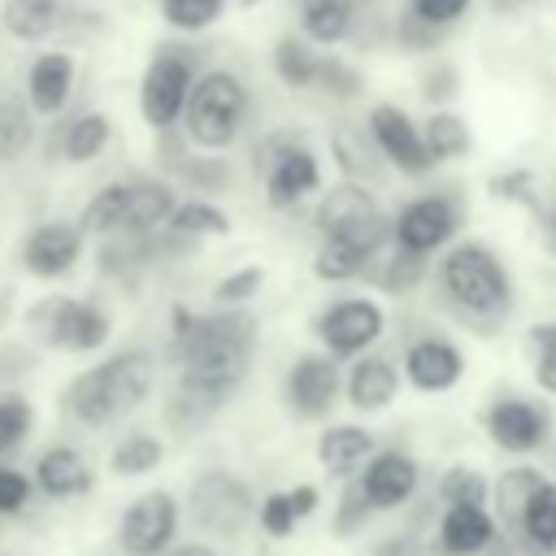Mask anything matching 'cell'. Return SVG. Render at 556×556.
<instances>
[{
    "label": "cell",
    "mask_w": 556,
    "mask_h": 556,
    "mask_svg": "<svg viewBox=\"0 0 556 556\" xmlns=\"http://www.w3.org/2000/svg\"><path fill=\"white\" fill-rule=\"evenodd\" d=\"M256 352V317L248 308H213L191 313L187 304L169 308V361L178 374L213 382L222 391H239Z\"/></svg>",
    "instance_id": "obj_1"
},
{
    "label": "cell",
    "mask_w": 556,
    "mask_h": 556,
    "mask_svg": "<svg viewBox=\"0 0 556 556\" xmlns=\"http://www.w3.org/2000/svg\"><path fill=\"white\" fill-rule=\"evenodd\" d=\"M434 287L443 295V308L473 326L478 334H491L513 313V274L486 243H452L443 261L434 265Z\"/></svg>",
    "instance_id": "obj_2"
},
{
    "label": "cell",
    "mask_w": 556,
    "mask_h": 556,
    "mask_svg": "<svg viewBox=\"0 0 556 556\" xmlns=\"http://www.w3.org/2000/svg\"><path fill=\"white\" fill-rule=\"evenodd\" d=\"M156 382V356L148 348H122L113 356H104L100 365L74 374L61 391V413L74 426L100 430L109 421H117L122 413L139 408L148 400Z\"/></svg>",
    "instance_id": "obj_3"
},
{
    "label": "cell",
    "mask_w": 556,
    "mask_h": 556,
    "mask_svg": "<svg viewBox=\"0 0 556 556\" xmlns=\"http://www.w3.org/2000/svg\"><path fill=\"white\" fill-rule=\"evenodd\" d=\"M252 96L243 87L239 74L230 70H208L195 78L187 113H182V135L200 148V152H222L239 139L243 122H248Z\"/></svg>",
    "instance_id": "obj_4"
},
{
    "label": "cell",
    "mask_w": 556,
    "mask_h": 556,
    "mask_svg": "<svg viewBox=\"0 0 556 556\" xmlns=\"http://www.w3.org/2000/svg\"><path fill=\"white\" fill-rule=\"evenodd\" d=\"M313 226L321 239H343L365 256H382V248L391 243V217L378 208L374 191L356 178H343L330 191H321L313 208Z\"/></svg>",
    "instance_id": "obj_5"
},
{
    "label": "cell",
    "mask_w": 556,
    "mask_h": 556,
    "mask_svg": "<svg viewBox=\"0 0 556 556\" xmlns=\"http://www.w3.org/2000/svg\"><path fill=\"white\" fill-rule=\"evenodd\" d=\"M195 78H200V52L195 48L156 43V52H152V61L143 65V78H139V113L152 126V135L182 126Z\"/></svg>",
    "instance_id": "obj_6"
},
{
    "label": "cell",
    "mask_w": 556,
    "mask_h": 556,
    "mask_svg": "<svg viewBox=\"0 0 556 556\" xmlns=\"http://www.w3.org/2000/svg\"><path fill=\"white\" fill-rule=\"evenodd\" d=\"M252 169L265 182L269 208L287 213L304 204L313 191H321V165L317 152L295 135V130H274L252 148Z\"/></svg>",
    "instance_id": "obj_7"
},
{
    "label": "cell",
    "mask_w": 556,
    "mask_h": 556,
    "mask_svg": "<svg viewBox=\"0 0 556 556\" xmlns=\"http://www.w3.org/2000/svg\"><path fill=\"white\" fill-rule=\"evenodd\" d=\"M30 339L39 348L52 352H96L109 343V313L96 300H78V295H39L26 313H22Z\"/></svg>",
    "instance_id": "obj_8"
},
{
    "label": "cell",
    "mask_w": 556,
    "mask_h": 556,
    "mask_svg": "<svg viewBox=\"0 0 556 556\" xmlns=\"http://www.w3.org/2000/svg\"><path fill=\"white\" fill-rule=\"evenodd\" d=\"M187 517L208 539H239L256 521V491L230 469H204L187 486Z\"/></svg>",
    "instance_id": "obj_9"
},
{
    "label": "cell",
    "mask_w": 556,
    "mask_h": 556,
    "mask_svg": "<svg viewBox=\"0 0 556 556\" xmlns=\"http://www.w3.org/2000/svg\"><path fill=\"white\" fill-rule=\"evenodd\" d=\"M460 222H465V204L456 191H426L400 204V213L391 217V243L430 256L456 239Z\"/></svg>",
    "instance_id": "obj_10"
},
{
    "label": "cell",
    "mask_w": 556,
    "mask_h": 556,
    "mask_svg": "<svg viewBox=\"0 0 556 556\" xmlns=\"http://www.w3.org/2000/svg\"><path fill=\"white\" fill-rule=\"evenodd\" d=\"M387 330V313L378 300L369 295H343L330 300L317 317H313V334L321 339V352L339 356V361H356L361 352H369Z\"/></svg>",
    "instance_id": "obj_11"
},
{
    "label": "cell",
    "mask_w": 556,
    "mask_h": 556,
    "mask_svg": "<svg viewBox=\"0 0 556 556\" xmlns=\"http://www.w3.org/2000/svg\"><path fill=\"white\" fill-rule=\"evenodd\" d=\"M182 504L169 491H143L126 504L117 521V547L126 556H165L178 539Z\"/></svg>",
    "instance_id": "obj_12"
},
{
    "label": "cell",
    "mask_w": 556,
    "mask_h": 556,
    "mask_svg": "<svg viewBox=\"0 0 556 556\" xmlns=\"http://www.w3.org/2000/svg\"><path fill=\"white\" fill-rule=\"evenodd\" d=\"M343 391L339 356L330 352H300L282 378V404L295 421H326Z\"/></svg>",
    "instance_id": "obj_13"
},
{
    "label": "cell",
    "mask_w": 556,
    "mask_h": 556,
    "mask_svg": "<svg viewBox=\"0 0 556 556\" xmlns=\"http://www.w3.org/2000/svg\"><path fill=\"white\" fill-rule=\"evenodd\" d=\"M482 430L491 434V443L508 456H530L543 452L552 443V413L539 400L526 395H500L486 404L482 413Z\"/></svg>",
    "instance_id": "obj_14"
},
{
    "label": "cell",
    "mask_w": 556,
    "mask_h": 556,
    "mask_svg": "<svg viewBox=\"0 0 556 556\" xmlns=\"http://www.w3.org/2000/svg\"><path fill=\"white\" fill-rule=\"evenodd\" d=\"M365 126H369V135H374L382 161L395 165L400 174L426 178V174L434 169V156H430V148H426V135H421V122H413L400 104H391V100L374 104L369 117H365Z\"/></svg>",
    "instance_id": "obj_15"
},
{
    "label": "cell",
    "mask_w": 556,
    "mask_h": 556,
    "mask_svg": "<svg viewBox=\"0 0 556 556\" xmlns=\"http://www.w3.org/2000/svg\"><path fill=\"white\" fill-rule=\"evenodd\" d=\"M83 239H87V235H83L78 222L52 217V222L30 226V235L22 239L17 261H22V269H26L30 278L52 282V278H65V274L83 261Z\"/></svg>",
    "instance_id": "obj_16"
},
{
    "label": "cell",
    "mask_w": 556,
    "mask_h": 556,
    "mask_svg": "<svg viewBox=\"0 0 556 556\" xmlns=\"http://www.w3.org/2000/svg\"><path fill=\"white\" fill-rule=\"evenodd\" d=\"M500 539V521L486 504H443L430 530V556H486Z\"/></svg>",
    "instance_id": "obj_17"
},
{
    "label": "cell",
    "mask_w": 556,
    "mask_h": 556,
    "mask_svg": "<svg viewBox=\"0 0 556 556\" xmlns=\"http://www.w3.org/2000/svg\"><path fill=\"white\" fill-rule=\"evenodd\" d=\"M400 374L413 391L439 395L465 378V352L447 334H417V339H408V348L400 356Z\"/></svg>",
    "instance_id": "obj_18"
},
{
    "label": "cell",
    "mask_w": 556,
    "mask_h": 556,
    "mask_svg": "<svg viewBox=\"0 0 556 556\" xmlns=\"http://www.w3.org/2000/svg\"><path fill=\"white\" fill-rule=\"evenodd\" d=\"M356 482H361V491L369 495L374 513H395V508H404V504L417 495V486H421V465H417V456L404 452V447H378V452L365 460V469L356 473Z\"/></svg>",
    "instance_id": "obj_19"
},
{
    "label": "cell",
    "mask_w": 556,
    "mask_h": 556,
    "mask_svg": "<svg viewBox=\"0 0 556 556\" xmlns=\"http://www.w3.org/2000/svg\"><path fill=\"white\" fill-rule=\"evenodd\" d=\"M30 478H35V491L48 495V500H78V495H87L91 482H96L87 456H83L74 443H52V447H43L39 460H35V469H30Z\"/></svg>",
    "instance_id": "obj_20"
},
{
    "label": "cell",
    "mask_w": 556,
    "mask_h": 556,
    "mask_svg": "<svg viewBox=\"0 0 556 556\" xmlns=\"http://www.w3.org/2000/svg\"><path fill=\"white\" fill-rule=\"evenodd\" d=\"M517 556H556V478H543L526 500L513 530H500Z\"/></svg>",
    "instance_id": "obj_21"
},
{
    "label": "cell",
    "mask_w": 556,
    "mask_h": 556,
    "mask_svg": "<svg viewBox=\"0 0 556 556\" xmlns=\"http://www.w3.org/2000/svg\"><path fill=\"white\" fill-rule=\"evenodd\" d=\"M78 17L74 0H0V26L17 43H43Z\"/></svg>",
    "instance_id": "obj_22"
},
{
    "label": "cell",
    "mask_w": 556,
    "mask_h": 556,
    "mask_svg": "<svg viewBox=\"0 0 556 556\" xmlns=\"http://www.w3.org/2000/svg\"><path fill=\"white\" fill-rule=\"evenodd\" d=\"M400 391V365L382 352H361L343 378V395L356 413H382Z\"/></svg>",
    "instance_id": "obj_23"
},
{
    "label": "cell",
    "mask_w": 556,
    "mask_h": 556,
    "mask_svg": "<svg viewBox=\"0 0 556 556\" xmlns=\"http://www.w3.org/2000/svg\"><path fill=\"white\" fill-rule=\"evenodd\" d=\"M226 404H230V391H222V387H213V382H200V378H191V374H178V382H174V391H169V400H165V426H169L174 434H195V430H204Z\"/></svg>",
    "instance_id": "obj_24"
},
{
    "label": "cell",
    "mask_w": 556,
    "mask_h": 556,
    "mask_svg": "<svg viewBox=\"0 0 556 556\" xmlns=\"http://www.w3.org/2000/svg\"><path fill=\"white\" fill-rule=\"evenodd\" d=\"M374 452H378L374 434H369L365 426H356V421H330V426L317 434V465H321L330 478H339V482L356 478Z\"/></svg>",
    "instance_id": "obj_25"
},
{
    "label": "cell",
    "mask_w": 556,
    "mask_h": 556,
    "mask_svg": "<svg viewBox=\"0 0 556 556\" xmlns=\"http://www.w3.org/2000/svg\"><path fill=\"white\" fill-rule=\"evenodd\" d=\"M74 91V56L70 52H39L26 70V100L39 117H56Z\"/></svg>",
    "instance_id": "obj_26"
},
{
    "label": "cell",
    "mask_w": 556,
    "mask_h": 556,
    "mask_svg": "<svg viewBox=\"0 0 556 556\" xmlns=\"http://www.w3.org/2000/svg\"><path fill=\"white\" fill-rule=\"evenodd\" d=\"M178 208V191L165 178H135L130 182V200H126V222L122 235H152L161 226H169Z\"/></svg>",
    "instance_id": "obj_27"
},
{
    "label": "cell",
    "mask_w": 556,
    "mask_h": 556,
    "mask_svg": "<svg viewBox=\"0 0 556 556\" xmlns=\"http://www.w3.org/2000/svg\"><path fill=\"white\" fill-rule=\"evenodd\" d=\"M109 139H113L109 113L83 109V113H74L70 122H61L56 152H61V161H70V165H87V161H96V156L109 148Z\"/></svg>",
    "instance_id": "obj_28"
},
{
    "label": "cell",
    "mask_w": 556,
    "mask_h": 556,
    "mask_svg": "<svg viewBox=\"0 0 556 556\" xmlns=\"http://www.w3.org/2000/svg\"><path fill=\"white\" fill-rule=\"evenodd\" d=\"M35 117L39 113L30 109L26 91L0 83V165H9V161H17V156L30 152V143H35Z\"/></svg>",
    "instance_id": "obj_29"
},
{
    "label": "cell",
    "mask_w": 556,
    "mask_h": 556,
    "mask_svg": "<svg viewBox=\"0 0 556 556\" xmlns=\"http://www.w3.org/2000/svg\"><path fill=\"white\" fill-rule=\"evenodd\" d=\"M356 26V4L352 0H304L300 4V30L304 39L330 48V43H343Z\"/></svg>",
    "instance_id": "obj_30"
},
{
    "label": "cell",
    "mask_w": 556,
    "mask_h": 556,
    "mask_svg": "<svg viewBox=\"0 0 556 556\" xmlns=\"http://www.w3.org/2000/svg\"><path fill=\"white\" fill-rule=\"evenodd\" d=\"M317 61H321V52L304 35H282L274 43V74L291 91H308L317 83Z\"/></svg>",
    "instance_id": "obj_31"
},
{
    "label": "cell",
    "mask_w": 556,
    "mask_h": 556,
    "mask_svg": "<svg viewBox=\"0 0 556 556\" xmlns=\"http://www.w3.org/2000/svg\"><path fill=\"white\" fill-rule=\"evenodd\" d=\"M330 148H334V161H339V169H343L348 178H356V182L378 178V156H382V152H378L369 126H339V130L330 135Z\"/></svg>",
    "instance_id": "obj_32"
},
{
    "label": "cell",
    "mask_w": 556,
    "mask_h": 556,
    "mask_svg": "<svg viewBox=\"0 0 556 556\" xmlns=\"http://www.w3.org/2000/svg\"><path fill=\"white\" fill-rule=\"evenodd\" d=\"M430 274V256L426 252H408V248H395L391 243V256L387 261H374L369 265V282H378L387 295H408L413 287H421Z\"/></svg>",
    "instance_id": "obj_33"
},
{
    "label": "cell",
    "mask_w": 556,
    "mask_h": 556,
    "mask_svg": "<svg viewBox=\"0 0 556 556\" xmlns=\"http://www.w3.org/2000/svg\"><path fill=\"white\" fill-rule=\"evenodd\" d=\"M539 482H543V473H539L534 465H513V469H504V473L491 482V504H495L500 530H513V521L521 517V508H526V500L534 495Z\"/></svg>",
    "instance_id": "obj_34"
},
{
    "label": "cell",
    "mask_w": 556,
    "mask_h": 556,
    "mask_svg": "<svg viewBox=\"0 0 556 556\" xmlns=\"http://www.w3.org/2000/svg\"><path fill=\"white\" fill-rule=\"evenodd\" d=\"M126 200H130V182H104L78 213V226L83 235H122V222H126Z\"/></svg>",
    "instance_id": "obj_35"
},
{
    "label": "cell",
    "mask_w": 556,
    "mask_h": 556,
    "mask_svg": "<svg viewBox=\"0 0 556 556\" xmlns=\"http://www.w3.org/2000/svg\"><path fill=\"white\" fill-rule=\"evenodd\" d=\"M421 135H426V148H430L434 165L439 161H460L469 152V143H473L469 122L460 113H452V109H430V117L421 122Z\"/></svg>",
    "instance_id": "obj_36"
},
{
    "label": "cell",
    "mask_w": 556,
    "mask_h": 556,
    "mask_svg": "<svg viewBox=\"0 0 556 556\" xmlns=\"http://www.w3.org/2000/svg\"><path fill=\"white\" fill-rule=\"evenodd\" d=\"M374 261H378V256H365L361 248H352V243H343V239H321L317 252H313V274H317L321 282H356V278L369 274Z\"/></svg>",
    "instance_id": "obj_37"
},
{
    "label": "cell",
    "mask_w": 556,
    "mask_h": 556,
    "mask_svg": "<svg viewBox=\"0 0 556 556\" xmlns=\"http://www.w3.org/2000/svg\"><path fill=\"white\" fill-rule=\"evenodd\" d=\"M161 456H165V443H161L156 434L130 430V434L109 452V469H113L117 478H143V473H152V469L161 465Z\"/></svg>",
    "instance_id": "obj_38"
},
{
    "label": "cell",
    "mask_w": 556,
    "mask_h": 556,
    "mask_svg": "<svg viewBox=\"0 0 556 556\" xmlns=\"http://www.w3.org/2000/svg\"><path fill=\"white\" fill-rule=\"evenodd\" d=\"M174 230L191 235V239H217V235H230V217L208 200V195H191V200H178L174 217H169Z\"/></svg>",
    "instance_id": "obj_39"
},
{
    "label": "cell",
    "mask_w": 556,
    "mask_h": 556,
    "mask_svg": "<svg viewBox=\"0 0 556 556\" xmlns=\"http://www.w3.org/2000/svg\"><path fill=\"white\" fill-rule=\"evenodd\" d=\"M486 191H491V200L517 204V208H526V213H534V208L543 204L539 178H534V169H526V165H508V169L491 174V178H486Z\"/></svg>",
    "instance_id": "obj_40"
},
{
    "label": "cell",
    "mask_w": 556,
    "mask_h": 556,
    "mask_svg": "<svg viewBox=\"0 0 556 556\" xmlns=\"http://www.w3.org/2000/svg\"><path fill=\"white\" fill-rule=\"evenodd\" d=\"M391 35H395V48H400V52H439L443 39H447L443 26L417 17L408 4H400V13L391 17Z\"/></svg>",
    "instance_id": "obj_41"
},
{
    "label": "cell",
    "mask_w": 556,
    "mask_h": 556,
    "mask_svg": "<svg viewBox=\"0 0 556 556\" xmlns=\"http://www.w3.org/2000/svg\"><path fill=\"white\" fill-rule=\"evenodd\" d=\"M321 96H330V100H356L361 91H365V78H361V70L352 65V61H343V56H334V52H321V61H317V83H313Z\"/></svg>",
    "instance_id": "obj_42"
},
{
    "label": "cell",
    "mask_w": 556,
    "mask_h": 556,
    "mask_svg": "<svg viewBox=\"0 0 556 556\" xmlns=\"http://www.w3.org/2000/svg\"><path fill=\"white\" fill-rule=\"evenodd\" d=\"M226 0H161V17L169 30H182V35H200L208 30L217 17H222Z\"/></svg>",
    "instance_id": "obj_43"
},
{
    "label": "cell",
    "mask_w": 556,
    "mask_h": 556,
    "mask_svg": "<svg viewBox=\"0 0 556 556\" xmlns=\"http://www.w3.org/2000/svg\"><path fill=\"white\" fill-rule=\"evenodd\" d=\"M30 426H35L30 400H26L22 391H4V395H0V460L26 443Z\"/></svg>",
    "instance_id": "obj_44"
},
{
    "label": "cell",
    "mask_w": 556,
    "mask_h": 556,
    "mask_svg": "<svg viewBox=\"0 0 556 556\" xmlns=\"http://www.w3.org/2000/svg\"><path fill=\"white\" fill-rule=\"evenodd\" d=\"M434 495H439V504H491V482L469 465H452L439 478Z\"/></svg>",
    "instance_id": "obj_45"
},
{
    "label": "cell",
    "mask_w": 556,
    "mask_h": 556,
    "mask_svg": "<svg viewBox=\"0 0 556 556\" xmlns=\"http://www.w3.org/2000/svg\"><path fill=\"white\" fill-rule=\"evenodd\" d=\"M182 187H191V191H200V195H217V191H226L230 187V165L222 161V156H187L182 165H178V174H174Z\"/></svg>",
    "instance_id": "obj_46"
},
{
    "label": "cell",
    "mask_w": 556,
    "mask_h": 556,
    "mask_svg": "<svg viewBox=\"0 0 556 556\" xmlns=\"http://www.w3.org/2000/svg\"><path fill=\"white\" fill-rule=\"evenodd\" d=\"M369 517H374L369 495L361 491L356 478H348L343 491H339V500H334V521H330V530H334L339 539H352V534H361V530L369 526Z\"/></svg>",
    "instance_id": "obj_47"
},
{
    "label": "cell",
    "mask_w": 556,
    "mask_h": 556,
    "mask_svg": "<svg viewBox=\"0 0 556 556\" xmlns=\"http://www.w3.org/2000/svg\"><path fill=\"white\" fill-rule=\"evenodd\" d=\"M526 348L534 361V382L547 395H556V321H534L526 334Z\"/></svg>",
    "instance_id": "obj_48"
},
{
    "label": "cell",
    "mask_w": 556,
    "mask_h": 556,
    "mask_svg": "<svg viewBox=\"0 0 556 556\" xmlns=\"http://www.w3.org/2000/svg\"><path fill=\"white\" fill-rule=\"evenodd\" d=\"M261 282H265L261 265L230 269L226 278H217V282H213V304H217V308H248V300H252V295H261Z\"/></svg>",
    "instance_id": "obj_49"
},
{
    "label": "cell",
    "mask_w": 556,
    "mask_h": 556,
    "mask_svg": "<svg viewBox=\"0 0 556 556\" xmlns=\"http://www.w3.org/2000/svg\"><path fill=\"white\" fill-rule=\"evenodd\" d=\"M256 526H261L269 539H287V534L300 526L291 495H287V491H265V495H261V508H256Z\"/></svg>",
    "instance_id": "obj_50"
},
{
    "label": "cell",
    "mask_w": 556,
    "mask_h": 556,
    "mask_svg": "<svg viewBox=\"0 0 556 556\" xmlns=\"http://www.w3.org/2000/svg\"><path fill=\"white\" fill-rule=\"evenodd\" d=\"M30 495H35V478L22 473L17 465L0 460V521L4 517H22L26 504H30Z\"/></svg>",
    "instance_id": "obj_51"
},
{
    "label": "cell",
    "mask_w": 556,
    "mask_h": 556,
    "mask_svg": "<svg viewBox=\"0 0 556 556\" xmlns=\"http://www.w3.org/2000/svg\"><path fill=\"white\" fill-rule=\"evenodd\" d=\"M456 91H460V74H456V65L443 61V56L426 61V70H421V96L430 100V109H443L447 100H456Z\"/></svg>",
    "instance_id": "obj_52"
},
{
    "label": "cell",
    "mask_w": 556,
    "mask_h": 556,
    "mask_svg": "<svg viewBox=\"0 0 556 556\" xmlns=\"http://www.w3.org/2000/svg\"><path fill=\"white\" fill-rule=\"evenodd\" d=\"M417 17H426V22H434V26H443V30H452L465 13H469V4L473 0H404Z\"/></svg>",
    "instance_id": "obj_53"
},
{
    "label": "cell",
    "mask_w": 556,
    "mask_h": 556,
    "mask_svg": "<svg viewBox=\"0 0 556 556\" xmlns=\"http://www.w3.org/2000/svg\"><path fill=\"white\" fill-rule=\"evenodd\" d=\"M30 369H35V352L26 343H4L0 348V382H13L22 374H30Z\"/></svg>",
    "instance_id": "obj_54"
},
{
    "label": "cell",
    "mask_w": 556,
    "mask_h": 556,
    "mask_svg": "<svg viewBox=\"0 0 556 556\" xmlns=\"http://www.w3.org/2000/svg\"><path fill=\"white\" fill-rule=\"evenodd\" d=\"M374 556H430V547L413 534V530H400V534H387L374 543Z\"/></svg>",
    "instance_id": "obj_55"
},
{
    "label": "cell",
    "mask_w": 556,
    "mask_h": 556,
    "mask_svg": "<svg viewBox=\"0 0 556 556\" xmlns=\"http://www.w3.org/2000/svg\"><path fill=\"white\" fill-rule=\"evenodd\" d=\"M287 495H291V504H295V517L304 521V517H313L317 513V504H321V491L313 486V482H295V486H287Z\"/></svg>",
    "instance_id": "obj_56"
},
{
    "label": "cell",
    "mask_w": 556,
    "mask_h": 556,
    "mask_svg": "<svg viewBox=\"0 0 556 556\" xmlns=\"http://www.w3.org/2000/svg\"><path fill=\"white\" fill-rule=\"evenodd\" d=\"M534 230H539V243L547 248V256H556V204L534 208Z\"/></svg>",
    "instance_id": "obj_57"
},
{
    "label": "cell",
    "mask_w": 556,
    "mask_h": 556,
    "mask_svg": "<svg viewBox=\"0 0 556 556\" xmlns=\"http://www.w3.org/2000/svg\"><path fill=\"white\" fill-rule=\"evenodd\" d=\"M165 556H217V547H213V543H200V539H191V543H174Z\"/></svg>",
    "instance_id": "obj_58"
},
{
    "label": "cell",
    "mask_w": 556,
    "mask_h": 556,
    "mask_svg": "<svg viewBox=\"0 0 556 556\" xmlns=\"http://www.w3.org/2000/svg\"><path fill=\"white\" fill-rule=\"evenodd\" d=\"M9 308H13V304H9V295H4V291H0V326H4V321H9Z\"/></svg>",
    "instance_id": "obj_59"
},
{
    "label": "cell",
    "mask_w": 556,
    "mask_h": 556,
    "mask_svg": "<svg viewBox=\"0 0 556 556\" xmlns=\"http://www.w3.org/2000/svg\"><path fill=\"white\" fill-rule=\"evenodd\" d=\"M495 4H526V0H495Z\"/></svg>",
    "instance_id": "obj_60"
},
{
    "label": "cell",
    "mask_w": 556,
    "mask_h": 556,
    "mask_svg": "<svg viewBox=\"0 0 556 556\" xmlns=\"http://www.w3.org/2000/svg\"><path fill=\"white\" fill-rule=\"evenodd\" d=\"M239 4H261V0H239Z\"/></svg>",
    "instance_id": "obj_61"
},
{
    "label": "cell",
    "mask_w": 556,
    "mask_h": 556,
    "mask_svg": "<svg viewBox=\"0 0 556 556\" xmlns=\"http://www.w3.org/2000/svg\"><path fill=\"white\" fill-rule=\"evenodd\" d=\"M0 556H9V552H0Z\"/></svg>",
    "instance_id": "obj_62"
}]
</instances>
